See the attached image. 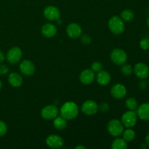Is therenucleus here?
Here are the masks:
<instances>
[{"label":"nucleus","instance_id":"nucleus-1","mask_svg":"<svg viewBox=\"0 0 149 149\" xmlns=\"http://www.w3.org/2000/svg\"><path fill=\"white\" fill-rule=\"evenodd\" d=\"M61 116L66 120H72L75 119L79 114L78 106L74 102H65L61 108Z\"/></svg>","mask_w":149,"mask_h":149},{"label":"nucleus","instance_id":"nucleus-2","mask_svg":"<svg viewBox=\"0 0 149 149\" xmlns=\"http://www.w3.org/2000/svg\"><path fill=\"white\" fill-rule=\"evenodd\" d=\"M109 28L111 31L116 35L122 34L125 29L123 20L119 16H113L109 21Z\"/></svg>","mask_w":149,"mask_h":149},{"label":"nucleus","instance_id":"nucleus-3","mask_svg":"<svg viewBox=\"0 0 149 149\" xmlns=\"http://www.w3.org/2000/svg\"><path fill=\"white\" fill-rule=\"evenodd\" d=\"M108 132L113 137H119L122 135L124 131V125L118 119H111L108 123Z\"/></svg>","mask_w":149,"mask_h":149},{"label":"nucleus","instance_id":"nucleus-4","mask_svg":"<svg viewBox=\"0 0 149 149\" xmlns=\"http://www.w3.org/2000/svg\"><path fill=\"white\" fill-rule=\"evenodd\" d=\"M138 120V115L135 111L129 110L125 112L122 116V123L127 128L135 126Z\"/></svg>","mask_w":149,"mask_h":149},{"label":"nucleus","instance_id":"nucleus-5","mask_svg":"<svg viewBox=\"0 0 149 149\" xmlns=\"http://www.w3.org/2000/svg\"><path fill=\"white\" fill-rule=\"evenodd\" d=\"M111 59L113 63L116 65H122L127 60V53L122 49H114L111 53Z\"/></svg>","mask_w":149,"mask_h":149},{"label":"nucleus","instance_id":"nucleus-6","mask_svg":"<svg viewBox=\"0 0 149 149\" xmlns=\"http://www.w3.org/2000/svg\"><path fill=\"white\" fill-rule=\"evenodd\" d=\"M22 55H23V52H22L21 49L18 47H14L9 49L6 57H7V61L10 64H15L21 60Z\"/></svg>","mask_w":149,"mask_h":149},{"label":"nucleus","instance_id":"nucleus-7","mask_svg":"<svg viewBox=\"0 0 149 149\" xmlns=\"http://www.w3.org/2000/svg\"><path fill=\"white\" fill-rule=\"evenodd\" d=\"M58 112L59 111L57 106L54 105H49L42 109L41 115H42V117L46 120H52L58 116Z\"/></svg>","mask_w":149,"mask_h":149},{"label":"nucleus","instance_id":"nucleus-8","mask_svg":"<svg viewBox=\"0 0 149 149\" xmlns=\"http://www.w3.org/2000/svg\"><path fill=\"white\" fill-rule=\"evenodd\" d=\"M98 105L95 101L92 100H86L81 106V111L86 115L92 116L95 114L98 111Z\"/></svg>","mask_w":149,"mask_h":149},{"label":"nucleus","instance_id":"nucleus-9","mask_svg":"<svg viewBox=\"0 0 149 149\" xmlns=\"http://www.w3.org/2000/svg\"><path fill=\"white\" fill-rule=\"evenodd\" d=\"M44 16L50 21L57 20L61 17V13L58 7L55 6H48L44 10Z\"/></svg>","mask_w":149,"mask_h":149},{"label":"nucleus","instance_id":"nucleus-10","mask_svg":"<svg viewBox=\"0 0 149 149\" xmlns=\"http://www.w3.org/2000/svg\"><path fill=\"white\" fill-rule=\"evenodd\" d=\"M134 73L141 79H145L149 76V68L144 63H138L134 67Z\"/></svg>","mask_w":149,"mask_h":149},{"label":"nucleus","instance_id":"nucleus-11","mask_svg":"<svg viewBox=\"0 0 149 149\" xmlns=\"http://www.w3.org/2000/svg\"><path fill=\"white\" fill-rule=\"evenodd\" d=\"M46 143L51 148H60L63 146V140L58 135H50L47 138Z\"/></svg>","mask_w":149,"mask_h":149},{"label":"nucleus","instance_id":"nucleus-12","mask_svg":"<svg viewBox=\"0 0 149 149\" xmlns=\"http://www.w3.org/2000/svg\"><path fill=\"white\" fill-rule=\"evenodd\" d=\"M20 71L26 76H31L35 73V65L29 60H24L20 64Z\"/></svg>","mask_w":149,"mask_h":149},{"label":"nucleus","instance_id":"nucleus-13","mask_svg":"<svg viewBox=\"0 0 149 149\" xmlns=\"http://www.w3.org/2000/svg\"><path fill=\"white\" fill-rule=\"evenodd\" d=\"M66 33L67 35L71 39H77L81 36L82 29L77 23H71L67 26Z\"/></svg>","mask_w":149,"mask_h":149},{"label":"nucleus","instance_id":"nucleus-14","mask_svg":"<svg viewBox=\"0 0 149 149\" xmlns=\"http://www.w3.org/2000/svg\"><path fill=\"white\" fill-rule=\"evenodd\" d=\"M111 94L113 98L122 99L127 95V89L123 84H116L111 87Z\"/></svg>","mask_w":149,"mask_h":149},{"label":"nucleus","instance_id":"nucleus-15","mask_svg":"<svg viewBox=\"0 0 149 149\" xmlns=\"http://www.w3.org/2000/svg\"><path fill=\"white\" fill-rule=\"evenodd\" d=\"M95 73L92 69H85L80 74L79 80L83 84H90L95 80Z\"/></svg>","mask_w":149,"mask_h":149},{"label":"nucleus","instance_id":"nucleus-16","mask_svg":"<svg viewBox=\"0 0 149 149\" xmlns=\"http://www.w3.org/2000/svg\"><path fill=\"white\" fill-rule=\"evenodd\" d=\"M136 113L141 120L149 121V103L141 104L138 109H137Z\"/></svg>","mask_w":149,"mask_h":149},{"label":"nucleus","instance_id":"nucleus-17","mask_svg":"<svg viewBox=\"0 0 149 149\" xmlns=\"http://www.w3.org/2000/svg\"><path fill=\"white\" fill-rule=\"evenodd\" d=\"M42 33L47 38L53 37L57 33V28L52 23H45L42 27Z\"/></svg>","mask_w":149,"mask_h":149},{"label":"nucleus","instance_id":"nucleus-18","mask_svg":"<svg viewBox=\"0 0 149 149\" xmlns=\"http://www.w3.org/2000/svg\"><path fill=\"white\" fill-rule=\"evenodd\" d=\"M97 81L101 86L108 85L111 81L110 74L104 70H100V71L97 72Z\"/></svg>","mask_w":149,"mask_h":149},{"label":"nucleus","instance_id":"nucleus-19","mask_svg":"<svg viewBox=\"0 0 149 149\" xmlns=\"http://www.w3.org/2000/svg\"><path fill=\"white\" fill-rule=\"evenodd\" d=\"M8 81L12 87H19L23 84V78L17 73L13 72L9 74Z\"/></svg>","mask_w":149,"mask_h":149},{"label":"nucleus","instance_id":"nucleus-20","mask_svg":"<svg viewBox=\"0 0 149 149\" xmlns=\"http://www.w3.org/2000/svg\"><path fill=\"white\" fill-rule=\"evenodd\" d=\"M53 125L55 129L58 130H64L67 126V120L63 116H57L54 119Z\"/></svg>","mask_w":149,"mask_h":149},{"label":"nucleus","instance_id":"nucleus-21","mask_svg":"<svg viewBox=\"0 0 149 149\" xmlns=\"http://www.w3.org/2000/svg\"><path fill=\"white\" fill-rule=\"evenodd\" d=\"M127 148V141H125L123 138H116L112 142L111 148L113 149H126Z\"/></svg>","mask_w":149,"mask_h":149},{"label":"nucleus","instance_id":"nucleus-22","mask_svg":"<svg viewBox=\"0 0 149 149\" xmlns=\"http://www.w3.org/2000/svg\"><path fill=\"white\" fill-rule=\"evenodd\" d=\"M134 17H135V14H134L133 12L131 10L129 9H127V10H123L121 13V18L123 20L127 22H130L132 20H133Z\"/></svg>","mask_w":149,"mask_h":149},{"label":"nucleus","instance_id":"nucleus-23","mask_svg":"<svg viewBox=\"0 0 149 149\" xmlns=\"http://www.w3.org/2000/svg\"><path fill=\"white\" fill-rule=\"evenodd\" d=\"M123 135V139L127 142H130L132 141L135 138V132L132 129H127L126 130L123 131L122 132Z\"/></svg>","mask_w":149,"mask_h":149},{"label":"nucleus","instance_id":"nucleus-24","mask_svg":"<svg viewBox=\"0 0 149 149\" xmlns=\"http://www.w3.org/2000/svg\"><path fill=\"white\" fill-rule=\"evenodd\" d=\"M125 106L129 110L135 111L138 109V102L133 97H130L125 102Z\"/></svg>","mask_w":149,"mask_h":149},{"label":"nucleus","instance_id":"nucleus-25","mask_svg":"<svg viewBox=\"0 0 149 149\" xmlns=\"http://www.w3.org/2000/svg\"><path fill=\"white\" fill-rule=\"evenodd\" d=\"M132 71L133 70H132V67L131 66V65L126 63L122 64V66L121 68V72L123 75L127 76V77L130 76L132 74Z\"/></svg>","mask_w":149,"mask_h":149},{"label":"nucleus","instance_id":"nucleus-26","mask_svg":"<svg viewBox=\"0 0 149 149\" xmlns=\"http://www.w3.org/2000/svg\"><path fill=\"white\" fill-rule=\"evenodd\" d=\"M102 68H103V65L101 64V63L98 62V61H95L91 65V69L94 72H98L100 70H102Z\"/></svg>","mask_w":149,"mask_h":149},{"label":"nucleus","instance_id":"nucleus-27","mask_svg":"<svg viewBox=\"0 0 149 149\" xmlns=\"http://www.w3.org/2000/svg\"><path fill=\"white\" fill-rule=\"evenodd\" d=\"M140 47L143 50H147L149 49V39L144 38L140 42Z\"/></svg>","mask_w":149,"mask_h":149},{"label":"nucleus","instance_id":"nucleus-28","mask_svg":"<svg viewBox=\"0 0 149 149\" xmlns=\"http://www.w3.org/2000/svg\"><path fill=\"white\" fill-rule=\"evenodd\" d=\"M7 131V125L2 121H0V137L4 136Z\"/></svg>","mask_w":149,"mask_h":149},{"label":"nucleus","instance_id":"nucleus-29","mask_svg":"<svg viewBox=\"0 0 149 149\" xmlns=\"http://www.w3.org/2000/svg\"><path fill=\"white\" fill-rule=\"evenodd\" d=\"M81 42L84 44V45H89V44L91 43L92 39H91V37L89 36V35L84 34L81 37Z\"/></svg>","mask_w":149,"mask_h":149},{"label":"nucleus","instance_id":"nucleus-30","mask_svg":"<svg viewBox=\"0 0 149 149\" xmlns=\"http://www.w3.org/2000/svg\"><path fill=\"white\" fill-rule=\"evenodd\" d=\"M9 73V68L6 65H0V75H6Z\"/></svg>","mask_w":149,"mask_h":149},{"label":"nucleus","instance_id":"nucleus-31","mask_svg":"<svg viewBox=\"0 0 149 149\" xmlns=\"http://www.w3.org/2000/svg\"><path fill=\"white\" fill-rule=\"evenodd\" d=\"M98 109H100L101 111H107L109 109V106L107 103H102L101 104H100V106H98Z\"/></svg>","mask_w":149,"mask_h":149},{"label":"nucleus","instance_id":"nucleus-32","mask_svg":"<svg viewBox=\"0 0 149 149\" xmlns=\"http://www.w3.org/2000/svg\"><path fill=\"white\" fill-rule=\"evenodd\" d=\"M147 87V83L146 81L144 79H141L139 82V87L141 90H145Z\"/></svg>","mask_w":149,"mask_h":149},{"label":"nucleus","instance_id":"nucleus-33","mask_svg":"<svg viewBox=\"0 0 149 149\" xmlns=\"http://www.w3.org/2000/svg\"><path fill=\"white\" fill-rule=\"evenodd\" d=\"M5 59V55H4V52L1 50H0V63H2Z\"/></svg>","mask_w":149,"mask_h":149},{"label":"nucleus","instance_id":"nucleus-34","mask_svg":"<svg viewBox=\"0 0 149 149\" xmlns=\"http://www.w3.org/2000/svg\"><path fill=\"white\" fill-rule=\"evenodd\" d=\"M146 143L149 146V133L147 135V136L146 137Z\"/></svg>","mask_w":149,"mask_h":149},{"label":"nucleus","instance_id":"nucleus-35","mask_svg":"<svg viewBox=\"0 0 149 149\" xmlns=\"http://www.w3.org/2000/svg\"><path fill=\"white\" fill-rule=\"evenodd\" d=\"M79 148H82V149H86V147L82 146H78L76 147V149H79Z\"/></svg>","mask_w":149,"mask_h":149},{"label":"nucleus","instance_id":"nucleus-36","mask_svg":"<svg viewBox=\"0 0 149 149\" xmlns=\"http://www.w3.org/2000/svg\"><path fill=\"white\" fill-rule=\"evenodd\" d=\"M1 87H2V83H1V80H0V90H1Z\"/></svg>","mask_w":149,"mask_h":149},{"label":"nucleus","instance_id":"nucleus-37","mask_svg":"<svg viewBox=\"0 0 149 149\" xmlns=\"http://www.w3.org/2000/svg\"><path fill=\"white\" fill-rule=\"evenodd\" d=\"M147 25H148V26L149 27V17H148V20H147Z\"/></svg>","mask_w":149,"mask_h":149},{"label":"nucleus","instance_id":"nucleus-38","mask_svg":"<svg viewBox=\"0 0 149 149\" xmlns=\"http://www.w3.org/2000/svg\"><path fill=\"white\" fill-rule=\"evenodd\" d=\"M148 84H149V79H148Z\"/></svg>","mask_w":149,"mask_h":149}]
</instances>
